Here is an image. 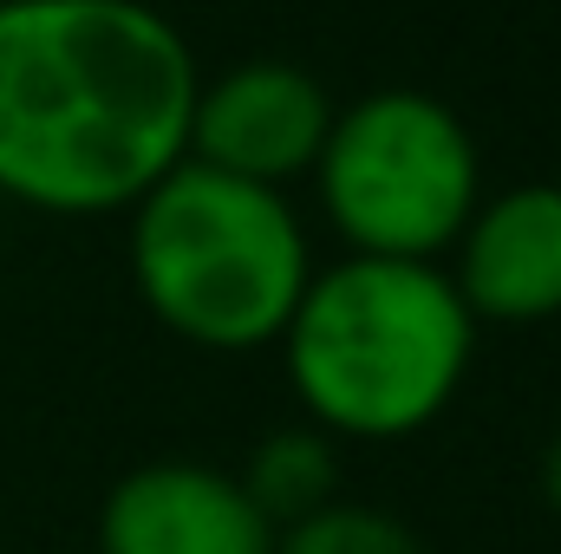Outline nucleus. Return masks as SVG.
I'll return each mask as SVG.
<instances>
[{
	"label": "nucleus",
	"mask_w": 561,
	"mask_h": 554,
	"mask_svg": "<svg viewBox=\"0 0 561 554\" xmlns=\"http://www.w3.org/2000/svg\"><path fill=\"white\" fill-rule=\"evenodd\" d=\"M196 53L150 0H0V196L99 222L190 157Z\"/></svg>",
	"instance_id": "f257e3e1"
},
{
	"label": "nucleus",
	"mask_w": 561,
	"mask_h": 554,
	"mask_svg": "<svg viewBox=\"0 0 561 554\" xmlns=\"http://www.w3.org/2000/svg\"><path fill=\"white\" fill-rule=\"evenodd\" d=\"M275 346L313 430L333 443H399L457 405L477 320L444 262L340 255L307 275Z\"/></svg>",
	"instance_id": "f03ea898"
},
{
	"label": "nucleus",
	"mask_w": 561,
	"mask_h": 554,
	"mask_svg": "<svg viewBox=\"0 0 561 554\" xmlns=\"http://www.w3.org/2000/svg\"><path fill=\"white\" fill-rule=\"evenodd\" d=\"M125 222V268L144 313L196 353L275 346L320 268L287 189L222 176L196 157L163 170Z\"/></svg>",
	"instance_id": "7ed1b4c3"
},
{
	"label": "nucleus",
	"mask_w": 561,
	"mask_h": 554,
	"mask_svg": "<svg viewBox=\"0 0 561 554\" xmlns=\"http://www.w3.org/2000/svg\"><path fill=\"white\" fill-rule=\"evenodd\" d=\"M313 196L346 255L444 262L483 203V150L437 92L379 85L333 112Z\"/></svg>",
	"instance_id": "20e7f679"
},
{
	"label": "nucleus",
	"mask_w": 561,
	"mask_h": 554,
	"mask_svg": "<svg viewBox=\"0 0 561 554\" xmlns=\"http://www.w3.org/2000/svg\"><path fill=\"white\" fill-rule=\"evenodd\" d=\"M333 92L320 72L294 59H242L229 72L196 79L190 105V157L242 176L287 189L294 176H313V157L333 131Z\"/></svg>",
	"instance_id": "39448f33"
},
{
	"label": "nucleus",
	"mask_w": 561,
	"mask_h": 554,
	"mask_svg": "<svg viewBox=\"0 0 561 554\" xmlns=\"http://www.w3.org/2000/svg\"><path fill=\"white\" fill-rule=\"evenodd\" d=\"M99 554H275V522L242 476L196 457H150L99 503Z\"/></svg>",
	"instance_id": "423d86ee"
},
{
	"label": "nucleus",
	"mask_w": 561,
	"mask_h": 554,
	"mask_svg": "<svg viewBox=\"0 0 561 554\" xmlns=\"http://www.w3.org/2000/svg\"><path fill=\"white\" fill-rule=\"evenodd\" d=\"M450 287L483 326H542L561 313V183L483 189L450 249Z\"/></svg>",
	"instance_id": "0eeeda50"
},
{
	"label": "nucleus",
	"mask_w": 561,
	"mask_h": 554,
	"mask_svg": "<svg viewBox=\"0 0 561 554\" xmlns=\"http://www.w3.org/2000/svg\"><path fill=\"white\" fill-rule=\"evenodd\" d=\"M242 489H249V503L275 522V535H280L287 522H300V516H313V509H327L340 496V443L327 430H313L307 417L280 424L242 463Z\"/></svg>",
	"instance_id": "6e6552de"
},
{
	"label": "nucleus",
	"mask_w": 561,
	"mask_h": 554,
	"mask_svg": "<svg viewBox=\"0 0 561 554\" xmlns=\"http://www.w3.org/2000/svg\"><path fill=\"white\" fill-rule=\"evenodd\" d=\"M275 554H424V542H419V529L399 522L392 509L333 496L327 509L287 522L275 535Z\"/></svg>",
	"instance_id": "1a4fd4ad"
},
{
	"label": "nucleus",
	"mask_w": 561,
	"mask_h": 554,
	"mask_svg": "<svg viewBox=\"0 0 561 554\" xmlns=\"http://www.w3.org/2000/svg\"><path fill=\"white\" fill-rule=\"evenodd\" d=\"M536 489L549 503V516H561V430L542 443V470H536Z\"/></svg>",
	"instance_id": "9d476101"
}]
</instances>
